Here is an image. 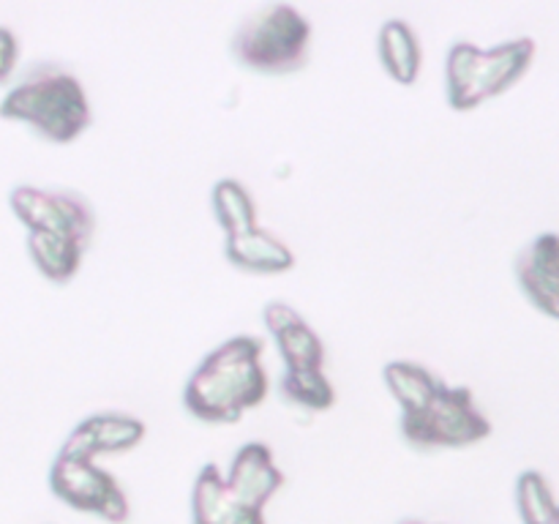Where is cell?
<instances>
[{
    "mask_svg": "<svg viewBox=\"0 0 559 524\" xmlns=\"http://www.w3.org/2000/svg\"><path fill=\"white\" fill-rule=\"evenodd\" d=\"M262 338L233 336L200 360L183 388V407L202 424H238L267 396Z\"/></svg>",
    "mask_w": 559,
    "mask_h": 524,
    "instance_id": "6da1fadb",
    "label": "cell"
},
{
    "mask_svg": "<svg viewBox=\"0 0 559 524\" xmlns=\"http://www.w3.org/2000/svg\"><path fill=\"white\" fill-rule=\"evenodd\" d=\"M0 118L27 123L55 145H69L85 134L93 115L80 76L52 60H38L0 98Z\"/></svg>",
    "mask_w": 559,
    "mask_h": 524,
    "instance_id": "7a4b0ae2",
    "label": "cell"
},
{
    "mask_svg": "<svg viewBox=\"0 0 559 524\" xmlns=\"http://www.w3.org/2000/svg\"><path fill=\"white\" fill-rule=\"evenodd\" d=\"M311 22L289 3L257 9L235 27L229 55L246 71L267 76L295 74L309 63Z\"/></svg>",
    "mask_w": 559,
    "mask_h": 524,
    "instance_id": "3957f363",
    "label": "cell"
},
{
    "mask_svg": "<svg viewBox=\"0 0 559 524\" xmlns=\"http://www.w3.org/2000/svg\"><path fill=\"white\" fill-rule=\"evenodd\" d=\"M535 41L530 36L511 38L491 49L475 47L473 41H456L445 58L448 104L456 112H469L489 98L511 91L533 66Z\"/></svg>",
    "mask_w": 559,
    "mask_h": 524,
    "instance_id": "277c9868",
    "label": "cell"
},
{
    "mask_svg": "<svg viewBox=\"0 0 559 524\" xmlns=\"http://www.w3.org/2000/svg\"><path fill=\"white\" fill-rule=\"evenodd\" d=\"M402 437L415 451H445L467 448L491 437L495 426L475 404L473 388L445 385V391L424 413L402 415Z\"/></svg>",
    "mask_w": 559,
    "mask_h": 524,
    "instance_id": "5b68a950",
    "label": "cell"
},
{
    "mask_svg": "<svg viewBox=\"0 0 559 524\" xmlns=\"http://www.w3.org/2000/svg\"><path fill=\"white\" fill-rule=\"evenodd\" d=\"M49 489L74 511L96 513L109 524H126L131 519L129 497L112 473L98 467L96 458L58 451L49 467Z\"/></svg>",
    "mask_w": 559,
    "mask_h": 524,
    "instance_id": "8992f818",
    "label": "cell"
},
{
    "mask_svg": "<svg viewBox=\"0 0 559 524\" xmlns=\"http://www.w3.org/2000/svg\"><path fill=\"white\" fill-rule=\"evenodd\" d=\"M14 216L27 233H58L91 246L96 233V211L82 194L69 189H38V186H14L9 194Z\"/></svg>",
    "mask_w": 559,
    "mask_h": 524,
    "instance_id": "52a82bcc",
    "label": "cell"
},
{
    "mask_svg": "<svg viewBox=\"0 0 559 524\" xmlns=\"http://www.w3.org/2000/svg\"><path fill=\"white\" fill-rule=\"evenodd\" d=\"M519 289L540 314L559 320V233H540L513 260Z\"/></svg>",
    "mask_w": 559,
    "mask_h": 524,
    "instance_id": "ba28073f",
    "label": "cell"
},
{
    "mask_svg": "<svg viewBox=\"0 0 559 524\" xmlns=\"http://www.w3.org/2000/svg\"><path fill=\"white\" fill-rule=\"evenodd\" d=\"M145 431L147 426L134 415L93 413L71 429L60 451L87 458H96L102 453H123L140 445Z\"/></svg>",
    "mask_w": 559,
    "mask_h": 524,
    "instance_id": "9c48e42d",
    "label": "cell"
},
{
    "mask_svg": "<svg viewBox=\"0 0 559 524\" xmlns=\"http://www.w3.org/2000/svg\"><path fill=\"white\" fill-rule=\"evenodd\" d=\"M262 322H265L267 333L276 338L284 369H322L325 344L293 306L284 300H271L262 309Z\"/></svg>",
    "mask_w": 559,
    "mask_h": 524,
    "instance_id": "30bf717a",
    "label": "cell"
},
{
    "mask_svg": "<svg viewBox=\"0 0 559 524\" xmlns=\"http://www.w3.org/2000/svg\"><path fill=\"white\" fill-rule=\"evenodd\" d=\"M227 484L243 505L265 511L271 497L284 486V473L276 467L273 451L265 442H246L229 464Z\"/></svg>",
    "mask_w": 559,
    "mask_h": 524,
    "instance_id": "8fae6325",
    "label": "cell"
},
{
    "mask_svg": "<svg viewBox=\"0 0 559 524\" xmlns=\"http://www.w3.org/2000/svg\"><path fill=\"white\" fill-rule=\"evenodd\" d=\"M191 524H267L265 511L243 505L229 491L218 464H202L191 491Z\"/></svg>",
    "mask_w": 559,
    "mask_h": 524,
    "instance_id": "7c38bea8",
    "label": "cell"
},
{
    "mask_svg": "<svg viewBox=\"0 0 559 524\" xmlns=\"http://www.w3.org/2000/svg\"><path fill=\"white\" fill-rule=\"evenodd\" d=\"M224 257L229 265L240 271L260 273V276H273V273H287L295 267V254L278 235L271 229L254 227L249 233L229 235L224 243Z\"/></svg>",
    "mask_w": 559,
    "mask_h": 524,
    "instance_id": "4fadbf2b",
    "label": "cell"
},
{
    "mask_svg": "<svg viewBox=\"0 0 559 524\" xmlns=\"http://www.w3.org/2000/svg\"><path fill=\"white\" fill-rule=\"evenodd\" d=\"M382 377H385L388 391L402 407V415L424 413L448 385L440 374H435L426 366L413 364V360H391L382 369Z\"/></svg>",
    "mask_w": 559,
    "mask_h": 524,
    "instance_id": "5bb4252c",
    "label": "cell"
},
{
    "mask_svg": "<svg viewBox=\"0 0 559 524\" xmlns=\"http://www.w3.org/2000/svg\"><path fill=\"white\" fill-rule=\"evenodd\" d=\"M377 52H380L382 69L396 80L399 85H415L420 74V52L418 33L407 25L404 20H388L380 27L377 36Z\"/></svg>",
    "mask_w": 559,
    "mask_h": 524,
    "instance_id": "9a60e30c",
    "label": "cell"
},
{
    "mask_svg": "<svg viewBox=\"0 0 559 524\" xmlns=\"http://www.w3.org/2000/svg\"><path fill=\"white\" fill-rule=\"evenodd\" d=\"M85 243L58 233H27V254L44 278L52 284H69L80 273Z\"/></svg>",
    "mask_w": 559,
    "mask_h": 524,
    "instance_id": "2e32d148",
    "label": "cell"
},
{
    "mask_svg": "<svg viewBox=\"0 0 559 524\" xmlns=\"http://www.w3.org/2000/svg\"><path fill=\"white\" fill-rule=\"evenodd\" d=\"M211 205L213 216H216L218 227L224 229V235H240L249 233V229L260 227L257 224V205L254 196L249 194L240 180L235 178H222L211 191Z\"/></svg>",
    "mask_w": 559,
    "mask_h": 524,
    "instance_id": "e0dca14e",
    "label": "cell"
},
{
    "mask_svg": "<svg viewBox=\"0 0 559 524\" xmlns=\"http://www.w3.org/2000/svg\"><path fill=\"white\" fill-rule=\"evenodd\" d=\"M278 393L284 402L311 409V413H322L336 404V391L322 369H284Z\"/></svg>",
    "mask_w": 559,
    "mask_h": 524,
    "instance_id": "ac0fdd59",
    "label": "cell"
},
{
    "mask_svg": "<svg viewBox=\"0 0 559 524\" xmlns=\"http://www.w3.org/2000/svg\"><path fill=\"white\" fill-rule=\"evenodd\" d=\"M516 505L522 524H551L559 511L549 480L538 469H524L516 478Z\"/></svg>",
    "mask_w": 559,
    "mask_h": 524,
    "instance_id": "d6986e66",
    "label": "cell"
},
{
    "mask_svg": "<svg viewBox=\"0 0 559 524\" xmlns=\"http://www.w3.org/2000/svg\"><path fill=\"white\" fill-rule=\"evenodd\" d=\"M20 60V41L11 27L0 25V85H9Z\"/></svg>",
    "mask_w": 559,
    "mask_h": 524,
    "instance_id": "ffe728a7",
    "label": "cell"
},
{
    "mask_svg": "<svg viewBox=\"0 0 559 524\" xmlns=\"http://www.w3.org/2000/svg\"><path fill=\"white\" fill-rule=\"evenodd\" d=\"M399 524H429V522H420V519H404V522Z\"/></svg>",
    "mask_w": 559,
    "mask_h": 524,
    "instance_id": "44dd1931",
    "label": "cell"
},
{
    "mask_svg": "<svg viewBox=\"0 0 559 524\" xmlns=\"http://www.w3.org/2000/svg\"><path fill=\"white\" fill-rule=\"evenodd\" d=\"M551 524H559V511H557V516H555V522H551Z\"/></svg>",
    "mask_w": 559,
    "mask_h": 524,
    "instance_id": "7402d4cb",
    "label": "cell"
}]
</instances>
